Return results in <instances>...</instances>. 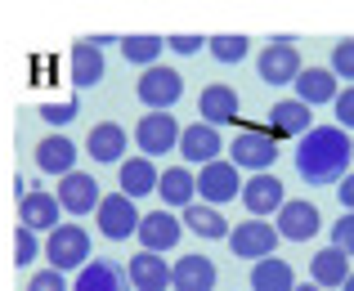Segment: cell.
<instances>
[{"label": "cell", "instance_id": "1", "mask_svg": "<svg viewBox=\"0 0 354 291\" xmlns=\"http://www.w3.org/2000/svg\"><path fill=\"white\" fill-rule=\"evenodd\" d=\"M350 157H354V139L341 126H310L296 139V175L314 189L337 184L350 171Z\"/></svg>", "mask_w": 354, "mask_h": 291}, {"label": "cell", "instance_id": "2", "mask_svg": "<svg viewBox=\"0 0 354 291\" xmlns=\"http://www.w3.org/2000/svg\"><path fill=\"white\" fill-rule=\"evenodd\" d=\"M41 256L50 260V269L59 274H77L90 260V233L77 220H59L50 233H41Z\"/></svg>", "mask_w": 354, "mask_h": 291}, {"label": "cell", "instance_id": "3", "mask_svg": "<svg viewBox=\"0 0 354 291\" xmlns=\"http://www.w3.org/2000/svg\"><path fill=\"white\" fill-rule=\"evenodd\" d=\"M225 153H229V162H234L238 171L256 175V171H269V166L278 162V139H274L269 126H242L225 144Z\"/></svg>", "mask_w": 354, "mask_h": 291}, {"label": "cell", "instance_id": "4", "mask_svg": "<svg viewBox=\"0 0 354 291\" xmlns=\"http://www.w3.org/2000/svg\"><path fill=\"white\" fill-rule=\"evenodd\" d=\"M301 68L305 63H301V50H296L292 36H269L256 54V72H260L265 86H292Z\"/></svg>", "mask_w": 354, "mask_h": 291}, {"label": "cell", "instance_id": "5", "mask_svg": "<svg viewBox=\"0 0 354 291\" xmlns=\"http://www.w3.org/2000/svg\"><path fill=\"white\" fill-rule=\"evenodd\" d=\"M135 95L148 112H171L184 99V77L175 68H166V63H148L144 77L135 81Z\"/></svg>", "mask_w": 354, "mask_h": 291}, {"label": "cell", "instance_id": "6", "mask_svg": "<svg viewBox=\"0 0 354 291\" xmlns=\"http://www.w3.org/2000/svg\"><path fill=\"white\" fill-rule=\"evenodd\" d=\"M274 229L283 242H310L323 229V211L310 197H283V206L274 211Z\"/></svg>", "mask_w": 354, "mask_h": 291}, {"label": "cell", "instance_id": "7", "mask_svg": "<svg viewBox=\"0 0 354 291\" xmlns=\"http://www.w3.org/2000/svg\"><path fill=\"white\" fill-rule=\"evenodd\" d=\"M193 180H198V197L211 206H225V202H238V189H242V171L229 157H216V162H202L198 171H193Z\"/></svg>", "mask_w": 354, "mask_h": 291}, {"label": "cell", "instance_id": "8", "mask_svg": "<svg viewBox=\"0 0 354 291\" xmlns=\"http://www.w3.org/2000/svg\"><path fill=\"white\" fill-rule=\"evenodd\" d=\"M229 251H234L238 260H260V256H274L278 251V229L269 220H256V215H247L242 224H229Z\"/></svg>", "mask_w": 354, "mask_h": 291}, {"label": "cell", "instance_id": "9", "mask_svg": "<svg viewBox=\"0 0 354 291\" xmlns=\"http://www.w3.org/2000/svg\"><path fill=\"white\" fill-rule=\"evenodd\" d=\"M95 224H99V233H104L108 242H126V238H135V224H139V202L135 197H126V193H108V197H99V206H95Z\"/></svg>", "mask_w": 354, "mask_h": 291}, {"label": "cell", "instance_id": "10", "mask_svg": "<svg viewBox=\"0 0 354 291\" xmlns=\"http://www.w3.org/2000/svg\"><path fill=\"white\" fill-rule=\"evenodd\" d=\"M54 197H59L63 215L81 220V215H95V206H99V197H104V189H99L95 175H86V171H77V166H72L68 175H59V189H54Z\"/></svg>", "mask_w": 354, "mask_h": 291}, {"label": "cell", "instance_id": "11", "mask_svg": "<svg viewBox=\"0 0 354 291\" xmlns=\"http://www.w3.org/2000/svg\"><path fill=\"white\" fill-rule=\"evenodd\" d=\"M130 139H135V148H139L144 157H166V153H175L180 121H175V112H144Z\"/></svg>", "mask_w": 354, "mask_h": 291}, {"label": "cell", "instance_id": "12", "mask_svg": "<svg viewBox=\"0 0 354 291\" xmlns=\"http://www.w3.org/2000/svg\"><path fill=\"white\" fill-rule=\"evenodd\" d=\"M175 148H180L184 166H202V162H216V157L225 153V135H220V126H211V121H193V126H180Z\"/></svg>", "mask_w": 354, "mask_h": 291}, {"label": "cell", "instance_id": "13", "mask_svg": "<svg viewBox=\"0 0 354 291\" xmlns=\"http://www.w3.org/2000/svg\"><path fill=\"white\" fill-rule=\"evenodd\" d=\"M283 180L278 175H269V171H256V175H247L242 180V189H238V202L247 206V215H256V220H269V215L283 206Z\"/></svg>", "mask_w": 354, "mask_h": 291}, {"label": "cell", "instance_id": "14", "mask_svg": "<svg viewBox=\"0 0 354 291\" xmlns=\"http://www.w3.org/2000/svg\"><path fill=\"white\" fill-rule=\"evenodd\" d=\"M180 229H184L180 215L162 206V211H144V215H139L135 238H139V247H144V251H162V256H166V251L180 247Z\"/></svg>", "mask_w": 354, "mask_h": 291}, {"label": "cell", "instance_id": "15", "mask_svg": "<svg viewBox=\"0 0 354 291\" xmlns=\"http://www.w3.org/2000/svg\"><path fill=\"white\" fill-rule=\"evenodd\" d=\"M126 283L130 291H171V265L162 251H144L126 260Z\"/></svg>", "mask_w": 354, "mask_h": 291}, {"label": "cell", "instance_id": "16", "mask_svg": "<svg viewBox=\"0 0 354 291\" xmlns=\"http://www.w3.org/2000/svg\"><path fill=\"white\" fill-rule=\"evenodd\" d=\"M59 220H63V206H59L54 193H45V189H23L18 193V224H27L32 233H50Z\"/></svg>", "mask_w": 354, "mask_h": 291}, {"label": "cell", "instance_id": "17", "mask_svg": "<svg viewBox=\"0 0 354 291\" xmlns=\"http://www.w3.org/2000/svg\"><path fill=\"white\" fill-rule=\"evenodd\" d=\"M126 148H130V130L121 126V121H99V126H90V135H86V153H90V162H99V166H117L121 157H126Z\"/></svg>", "mask_w": 354, "mask_h": 291}, {"label": "cell", "instance_id": "18", "mask_svg": "<svg viewBox=\"0 0 354 291\" xmlns=\"http://www.w3.org/2000/svg\"><path fill=\"white\" fill-rule=\"evenodd\" d=\"M77 153L81 148L72 144V135H63V130H50L45 139H36V171L41 175H68L72 166H77Z\"/></svg>", "mask_w": 354, "mask_h": 291}, {"label": "cell", "instance_id": "19", "mask_svg": "<svg viewBox=\"0 0 354 291\" xmlns=\"http://www.w3.org/2000/svg\"><path fill=\"white\" fill-rule=\"evenodd\" d=\"M238 112H242V99H238L234 86H225V81H211V86L198 95V121L229 126V121H238Z\"/></svg>", "mask_w": 354, "mask_h": 291}, {"label": "cell", "instance_id": "20", "mask_svg": "<svg viewBox=\"0 0 354 291\" xmlns=\"http://www.w3.org/2000/svg\"><path fill=\"white\" fill-rule=\"evenodd\" d=\"M220 274L211 256H180L171 265V291H216Z\"/></svg>", "mask_w": 354, "mask_h": 291}, {"label": "cell", "instance_id": "21", "mask_svg": "<svg viewBox=\"0 0 354 291\" xmlns=\"http://www.w3.org/2000/svg\"><path fill=\"white\" fill-rule=\"evenodd\" d=\"M314 126V112H310V103H301V99H278L274 108H269V130H274V139L283 144V139H301L305 130Z\"/></svg>", "mask_w": 354, "mask_h": 291}, {"label": "cell", "instance_id": "22", "mask_svg": "<svg viewBox=\"0 0 354 291\" xmlns=\"http://www.w3.org/2000/svg\"><path fill=\"white\" fill-rule=\"evenodd\" d=\"M104 72H108L104 50H95L90 41H77V45L68 50V81H72V90L99 86V81H104Z\"/></svg>", "mask_w": 354, "mask_h": 291}, {"label": "cell", "instance_id": "23", "mask_svg": "<svg viewBox=\"0 0 354 291\" xmlns=\"http://www.w3.org/2000/svg\"><path fill=\"white\" fill-rule=\"evenodd\" d=\"M157 197H162L166 211H180V206H189L193 197H198V180H193V166H166V171H157Z\"/></svg>", "mask_w": 354, "mask_h": 291}, {"label": "cell", "instance_id": "24", "mask_svg": "<svg viewBox=\"0 0 354 291\" xmlns=\"http://www.w3.org/2000/svg\"><path fill=\"white\" fill-rule=\"evenodd\" d=\"M292 86H296V99L301 103H310V108H332L341 81L332 77V68H301Z\"/></svg>", "mask_w": 354, "mask_h": 291}, {"label": "cell", "instance_id": "25", "mask_svg": "<svg viewBox=\"0 0 354 291\" xmlns=\"http://www.w3.org/2000/svg\"><path fill=\"white\" fill-rule=\"evenodd\" d=\"M180 224L193 233V238H207V242H211V238L220 242V238L229 233V220L220 215V206L202 202V197H193L189 206H180Z\"/></svg>", "mask_w": 354, "mask_h": 291}, {"label": "cell", "instance_id": "26", "mask_svg": "<svg viewBox=\"0 0 354 291\" xmlns=\"http://www.w3.org/2000/svg\"><path fill=\"white\" fill-rule=\"evenodd\" d=\"M68 291H130V283H126V269H117L113 260H86Z\"/></svg>", "mask_w": 354, "mask_h": 291}, {"label": "cell", "instance_id": "27", "mask_svg": "<svg viewBox=\"0 0 354 291\" xmlns=\"http://www.w3.org/2000/svg\"><path fill=\"white\" fill-rule=\"evenodd\" d=\"M117 184H121V193L135 197V202H139V197H148V193L157 189L153 157H144V153H139V157H121V162H117Z\"/></svg>", "mask_w": 354, "mask_h": 291}, {"label": "cell", "instance_id": "28", "mask_svg": "<svg viewBox=\"0 0 354 291\" xmlns=\"http://www.w3.org/2000/svg\"><path fill=\"white\" fill-rule=\"evenodd\" d=\"M346 274H350V256L341 247H323V251H314V256H310V283L314 287L332 291V287L346 283Z\"/></svg>", "mask_w": 354, "mask_h": 291}, {"label": "cell", "instance_id": "29", "mask_svg": "<svg viewBox=\"0 0 354 291\" xmlns=\"http://www.w3.org/2000/svg\"><path fill=\"white\" fill-rule=\"evenodd\" d=\"M296 287V269L278 256H260L251 265V291H292Z\"/></svg>", "mask_w": 354, "mask_h": 291}, {"label": "cell", "instance_id": "30", "mask_svg": "<svg viewBox=\"0 0 354 291\" xmlns=\"http://www.w3.org/2000/svg\"><path fill=\"white\" fill-rule=\"evenodd\" d=\"M117 41H121V59L135 63V68H148V63H157V59H162V50H166L162 36H148V32L117 36Z\"/></svg>", "mask_w": 354, "mask_h": 291}, {"label": "cell", "instance_id": "31", "mask_svg": "<svg viewBox=\"0 0 354 291\" xmlns=\"http://www.w3.org/2000/svg\"><path fill=\"white\" fill-rule=\"evenodd\" d=\"M77 112H81L77 95H68V99H50V103H41V108H36V117H41L50 130H63V126H72V121H77Z\"/></svg>", "mask_w": 354, "mask_h": 291}, {"label": "cell", "instance_id": "32", "mask_svg": "<svg viewBox=\"0 0 354 291\" xmlns=\"http://www.w3.org/2000/svg\"><path fill=\"white\" fill-rule=\"evenodd\" d=\"M207 50L216 54V63H242L251 54V41L247 36H238V32H229V36H207Z\"/></svg>", "mask_w": 354, "mask_h": 291}, {"label": "cell", "instance_id": "33", "mask_svg": "<svg viewBox=\"0 0 354 291\" xmlns=\"http://www.w3.org/2000/svg\"><path fill=\"white\" fill-rule=\"evenodd\" d=\"M36 256H41V233H32L27 224H18V229H14V265L32 269Z\"/></svg>", "mask_w": 354, "mask_h": 291}, {"label": "cell", "instance_id": "34", "mask_svg": "<svg viewBox=\"0 0 354 291\" xmlns=\"http://www.w3.org/2000/svg\"><path fill=\"white\" fill-rule=\"evenodd\" d=\"M328 68H332V77H337V81L354 86V36H346V41H337V45H332Z\"/></svg>", "mask_w": 354, "mask_h": 291}, {"label": "cell", "instance_id": "35", "mask_svg": "<svg viewBox=\"0 0 354 291\" xmlns=\"http://www.w3.org/2000/svg\"><path fill=\"white\" fill-rule=\"evenodd\" d=\"M23 291H68V274H59V269H36Z\"/></svg>", "mask_w": 354, "mask_h": 291}, {"label": "cell", "instance_id": "36", "mask_svg": "<svg viewBox=\"0 0 354 291\" xmlns=\"http://www.w3.org/2000/svg\"><path fill=\"white\" fill-rule=\"evenodd\" d=\"M332 112H337V126H341V130H354V86H341V90H337Z\"/></svg>", "mask_w": 354, "mask_h": 291}, {"label": "cell", "instance_id": "37", "mask_svg": "<svg viewBox=\"0 0 354 291\" xmlns=\"http://www.w3.org/2000/svg\"><path fill=\"white\" fill-rule=\"evenodd\" d=\"M166 41V50L171 54H180V59H189V54H198V50H207V36H189V32H175V36H162Z\"/></svg>", "mask_w": 354, "mask_h": 291}, {"label": "cell", "instance_id": "38", "mask_svg": "<svg viewBox=\"0 0 354 291\" xmlns=\"http://www.w3.org/2000/svg\"><path fill=\"white\" fill-rule=\"evenodd\" d=\"M332 247H341L346 256H354V211H346L337 224H332Z\"/></svg>", "mask_w": 354, "mask_h": 291}, {"label": "cell", "instance_id": "39", "mask_svg": "<svg viewBox=\"0 0 354 291\" xmlns=\"http://www.w3.org/2000/svg\"><path fill=\"white\" fill-rule=\"evenodd\" d=\"M337 197H341V206H346V211H354V171H346L337 180Z\"/></svg>", "mask_w": 354, "mask_h": 291}, {"label": "cell", "instance_id": "40", "mask_svg": "<svg viewBox=\"0 0 354 291\" xmlns=\"http://www.w3.org/2000/svg\"><path fill=\"white\" fill-rule=\"evenodd\" d=\"M86 41H90V45H95V50H108V45H113V41H117V36H86Z\"/></svg>", "mask_w": 354, "mask_h": 291}, {"label": "cell", "instance_id": "41", "mask_svg": "<svg viewBox=\"0 0 354 291\" xmlns=\"http://www.w3.org/2000/svg\"><path fill=\"white\" fill-rule=\"evenodd\" d=\"M341 291H354V269L346 274V283H341Z\"/></svg>", "mask_w": 354, "mask_h": 291}, {"label": "cell", "instance_id": "42", "mask_svg": "<svg viewBox=\"0 0 354 291\" xmlns=\"http://www.w3.org/2000/svg\"><path fill=\"white\" fill-rule=\"evenodd\" d=\"M292 291H323V287H314V283H296Z\"/></svg>", "mask_w": 354, "mask_h": 291}]
</instances>
